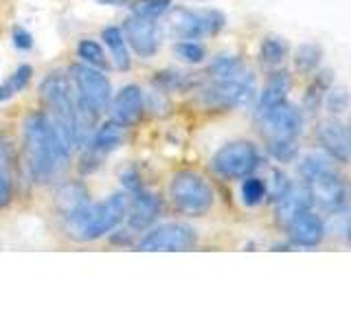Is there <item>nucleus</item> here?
<instances>
[{
  "label": "nucleus",
  "instance_id": "39448f33",
  "mask_svg": "<svg viewBox=\"0 0 351 329\" xmlns=\"http://www.w3.org/2000/svg\"><path fill=\"white\" fill-rule=\"evenodd\" d=\"M169 197L178 213L186 217H200L211 211L215 193L213 186L202 173L193 169H182L173 173L169 182Z\"/></svg>",
  "mask_w": 351,
  "mask_h": 329
},
{
  "label": "nucleus",
  "instance_id": "aec40b11",
  "mask_svg": "<svg viewBox=\"0 0 351 329\" xmlns=\"http://www.w3.org/2000/svg\"><path fill=\"white\" fill-rule=\"evenodd\" d=\"M101 40L108 47L110 55H112V62H114V69L125 73L132 69V58H130V51H128V40L123 36V29L119 27H106L101 31Z\"/></svg>",
  "mask_w": 351,
  "mask_h": 329
},
{
  "label": "nucleus",
  "instance_id": "ddd939ff",
  "mask_svg": "<svg viewBox=\"0 0 351 329\" xmlns=\"http://www.w3.org/2000/svg\"><path fill=\"white\" fill-rule=\"evenodd\" d=\"M285 228H288V237L292 244L301 248H314L325 239V222L316 211H312V206L296 213L285 224Z\"/></svg>",
  "mask_w": 351,
  "mask_h": 329
},
{
  "label": "nucleus",
  "instance_id": "72a5a7b5",
  "mask_svg": "<svg viewBox=\"0 0 351 329\" xmlns=\"http://www.w3.org/2000/svg\"><path fill=\"white\" fill-rule=\"evenodd\" d=\"M347 103H349V95L343 90V88L329 90V108H332V112H343Z\"/></svg>",
  "mask_w": 351,
  "mask_h": 329
},
{
  "label": "nucleus",
  "instance_id": "cd10ccee",
  "mask_svg": "<svg viewBox=\"0 0 351 329\" xmlns=\"http://www.w3.org/2000/svg\"><path fill=\"white\" fill-rule=\"evenodd\" d=\"M171 9V0H132L130 11L141 18H160Z\"/></svg>",
  "mask_w": 351,
  "mask_h": 329
},
{
  "label": "nucleus",
  "instance_id": "0eeeda50",
  "mask_svg": "<svg viewBox=\"0 0 351 329\" xmlns=\"http://www.w3.org/2000/svg\"><path fill=\"white\" fill-rule=\"evenodd\" d=\"M261 164V156L255 143L250 141H233L219 147L211 158V169L215 175L224 180H241L255 173Z\"/></svg>",
  "mask_w": 351,
  "mask_h": 329
},
{
  "label": "nucleus",
  "instance_id": "a878e982",
  "mask_svg": "<svg viewBox=\"0 0 351 329\" xmlns=\"http://www.w3.org/2000/svg\"><path fill=\"white\" fill-rule=\"evenodd\" d=\"M77 58H80L88 66H95V69H99V71L108 69V58H106L104 47L99 42L90 40V38L77 42Z\"/></svg>",
  "mask_w": 351,
  "mask_h": 329
},
{
  "label": "nucleus",
  "instance_id": "4be33fe9",
  "mask_svg": "<svg viewBox=\"0 0 351 329\" xmlns=\"http://www.w3.org/2000/svg\"><path fill=\"white\" fill-rule=\"evenodd\" d=\"M14 200V154L5 138H0V208Z\"/></svg>",
  "mask_w": 351,
  "mask_h": 329
},
{
  "label": "nucleus",
  "instance_id": "9d476101",
  "mask_svg": "<svg viewBox=\"0 0 351 329\" xmlns=\"http://www.w3.org/2000/svg\"><path fill=\"white\" fill-rule=\"evenodd\" d=\"M257 119L261 125V134L266 141H272V138L296 141V136H299L303 130L301 110L288 103V99L268 110H263V112H257Z\"/></svg>",
  "mask_w": 351,
  "mask_h": 329
},
{
  "label": "nucleus",
  "instance_id": "7c9ffc66",
  "mask_svg": "<svg viewBox=\"0 0 351 329\" xmlns=\"http://www.w3.org/2000/svg\"><path fill=\"white\" fill-rule=\"evenodd\" d=\"M266 147L270 151V156L277 158L279 162H290L296 156V141L272 138V141H266Z\"/></svg>",
  "mask_w": 351,
  "mask_h": 329
},
{
  "label": "nucleus",
  "instance_id": "bb28decb",
  "mask_svg": "<svg viewBox=\"0 0 351 329\" xmlns=\"http://www.w3.org/2000/svg\"><path fill=\"white\" fill-rule=\"evenodd\" d=\"M268 197V186L257 175H246L241 178V202L246 206H259Z\"/></svg>",
  "mask_w": 351,
  "mask_h": 329
},
{
  "label": "nucleus",
  "instance_id": "393cba45",
  "mask_svg": "<svg viewBox=\"0 0 351 329\" xmlns=\"http://www.w3.org/2000/svg\"><path fill=\"white\" fill-rule=\"evenodd\" d=\"M285 55H288V42H285L283 38L270 36L261 42L259 58H261V64L268 66V69H277V66H281Z\"/></svg>",
  "mask_w": 351,
  "mask_h": 329
},
{
  "label": "nucleus",
  "instance_id": "c9c22d12",
  "mask_svg": "<svg viewBox=\"0 0 351 329\" xmlns=\"http://www.w3.org/2000/svg\"><path fill=\"white\" fill-rule=\"evenodd\" d=\"M345 233H347V241H349V244H351V219H349V222H347V228H345Z\"/></svg>",
  "mask_w": 351,
  "mask_h": 329
},
{
  "label": "nucleus",
  "instance_id": "7ed1b4c3",
  "mask_svg": "<svg viewBox=\"0 0 351 329\" xmlns=\"http://www.w3.org/2000/svg\"><path fill=\"white\" fill-rule=\"evenodd\" d=\"M303 189L312 204L329 213H338L351 204V182L327 154H307L299 162Z\"/></svg>",
  "mask_w": 351,
  "mask_h": 329
},
{
  "label": "nucleus",
  "instance_id": "423d86ee",
  "mask_svg": "<svg viewBox=\"0 0 351 329\" xmlns=\"http://www.w3.org/2000/svg\"><path fill=\"white\" fill-rule=\"evenodd\" d=\"M255 77L246 69L244 73L228 77V80H208V84L200 90V101L213 110H233L248 106L255 99Z\"/></svg>",
  "mask_w": 351,
  "mask_h": 329
},
{
  "label": "nucleus",
  "instance_id": "2eb2a0df",
  "mask_svg": "<svg viewBox=\"0 0 351 329\" xmlns=\"http://www.w3.org/2000/svg\"><path fill=\"white\" fill-rule=\"evenodd\" d=\"M108 110L117 123L125 125V127L136 125L143 119V112H145V97H143L141 86H136V84L123 86L117 93V97H112Z\"/></svg>",
  "mask_w": 351,
  "mask_h": 329
},
{
  "label": "nucleus",
  "instance_id": "5701e85b",
  "mask_svg": "<svg viewBox=\"0 0 351 329\" xmlns=\"http://www.w3.org/2000/svg\"><path fill=\"white\" fill-rule=\"evenodd\" d=\"M31 77H33V69L29 64H22L18 69L11 73L7 80L0 84V103L9 101V99H14L16 95H20L25 88L31 84Z\"/></svg>",
  "mask_w": 351,
  "mask_h": 329
},
{
  "label": "nucleus",
  "instance_id": "b1692460",
  "mask_svg": "<svg viewBox=\"0 0 351 329\" xmlns=\"http://www.w3.org/2000/svg\"><path fill=\"white\" fill-rule=\"evenodd\" d=\"M246 66L237 55H219L208 66V80H228V77H235L239 73H244Z\"/></svg>",
  "mask_w": 351,
  "mask_h": 329
},
{
  "label": "nucleus",
  "instance_id": "f3484780",
  "mask_svg": "<svg viewBox=\"0 0 351 329\" xmlns=\"http://www.w3.org/2000/svg\"><path fill=\"white\" fill-rule=\"evenodd\" d=\"M55 206H58V213L64 219V224H69L90 206V197H88V191L82 182H64L55 193Z\"/></svg>",
  "mask_w": 351,
  "mask_h": 329
},
{
  "label": "nucleus",
  "instance_id": "9b49d317",
  "mask_svg": "<svg viewBox=\"0 0 351 329\" xmlns=\"http://www.w3.org/2000/svg\"><path fill=\"white\" fill-rule=\"evenodd\" d=\"M195 244H197V235L189 224L169 222L156 228H147V233L138 241V250L180 252V250H193Z\"/></svg>",
  "mask_w": 351,
  "mask_h": 329
},
{
  "label": "nucleus",
  "instance_id": "4468645a",
  "mask_svg": "<svg viewBox=\"0 0 351 329\" xmlns=\"http://www.w3.org/2000/svg\"><path fill=\"white\" fill-rule=\"evenodd\" d=\"M316 138L329 158L351 164V125L340 121H325L318 125Z\"/></svg>",
  "mask_w": 351,
  "mask_h": 329
},
{
  "label": "nucleus",
  "instance_id": "f8f14e48",
  "mask_svg": "<svg viewBox=\"0 0 351 329\" xmlns=\"http://www.w3.org/2000/svg\"><path fill=\"white\" fill-rule=\"evenodd\" d=\"M123 36L128 40V47H132L138 58L147 60L156 55L162 44V27L156 18H141L130 14L123 22Z\"/></svg>",
  "mask_w": 351,
  "mask_h": 329
},
{
  "label": "nucleus",
  "instance_id": "2f4dec72",
  "mask_svg": "<svg viewBox=\"0 0 351 329\" xmlns=\"http://www.w3.org/2000/svg\"><path fill=\"white\" fill-rule=\"evenodd\" d=\"M156 84L160 86L162 93H171V90H182V88L191 84V80L178 71H162L156 75Z\"/></svg>",
  "mask_w": 351,
  "mask_h": 329
},
{
  "label": "nucleus",
  "instance_id": "473e14b6",
  "mask_svg": "<svg viewBox=\"0 0 351 329\" xmlns=\"http://www.w3.org/2000/svg\"><path fill=\"white\" fill-rule=\"evenodd\" d=\"M11 40H14V47L20 49V51H31L33 49V36L31 31L22 29V27H16L11 31Z\"/></svg>",
  "mask_w": 351,
  "mask_h": 329
},
{
  "label": "nucleus",
  "instance_id": "a211bd4d",
  "mask_svg": "<svg viewBox=\"0 0 351 329\" xmlns=\"http://www.w3.org/2000/svg\"><path fill=\"white\" fill-rule=\"evenodd\" d=\"M125 130L128 127L117 123L114 119L106 121V123L101 127H97L90 134V138H88V143H86L88 151L95 154V156H104V154H110V151L119 149L125 143V138H128Z\"/></svg>",
  "mask_w": 351,
  "mask_h": 329
},
{
  "label": "nucleus",
  "instance_id": "412c9836",
  "mask_svg": "<svg viewBox=\"0 0 351 329\" xmlns=\"http://www.w3.org/2000/svg\"><path fill=\"white\" fill-rule=\"evenodd\" d=\"M274 204H277V219L285 226L299 211H303V208H310L312 200H310V195H307L305 189H299V186L292 184L281 197L274 200Z\"/></svg>",
  "mask_w": 351,
  "mask_h": 329
},
{
  "label": "nucleus",
  "instance_id": "f257e3e1",
  "mask_svg": "<svg viewBox=\"0 0 351 329\" xmlns=\"http://www.w3.org/2000/svg\"><path fill=\"white\" fill-rule=\"evenodd\" d=\"M40 97L47 106V117L58 132L62 145L69 151L86 145L95 132L97 114L77 95L71 75L51 73L40 86Z\"/></svg>",
  "mask_w": 351,
  "mask_h": 329
},
{
  "label": "nucleus",
  "instance_id": "dca6fc26",
  "mask_svg": "<svg viewBox=\"0 0 351 329\" xmlns=\"http://www.w3.org/2000/svg\"><path fill=\"white\" fill-rule=\"evenodd\" d=\"M162 202L156 193H149L145 189H138L130 193L128 197V213L125 222L132 230H147L160 217Z\"/></svg>",
  "mask_w": 351,
  "mask_h": 329
},
{
  "label": "nucleus",
  "instance_id": "20e7f679",
  "mask_svg": "<svg viewBox=\"0 0 351 329\" xmlns=\"http://www.w3.org/2000/svg\"><path fill=\"white\" fill-rule=\"evenodd\" d=\"M125 213H128V195L112 193L104 202L88 206L80 217H75L73 222L66 224V230L77 241H95L99 237L112 233L121 222H125Z\"/></svg>",
  "mask_w": 351,
  "mask_h": 329
},
{
  "label": "nucleus",
  "instance_id": "c85d7f7f",
  "mask_svg": "<svg viewBox=\"0 0 351 329\" xmlns=\"http://www.w3.org/2000/svg\"><path fill=\"white\" fill-rule=\"evenodd\" d=\"M173 53L176 58L180 62H186V64H202L204 58H206V49L204 44L195 42V40H180L173 44Z\"/></svg>",
  "mask_w": 351,
  "mask_h": 329
},
{
  "label": "nucleus",
  "instance_id": "6e6552de",
  "mask_svg": "<svg viewBox=\"0 0 351 329\" xmlns=\"http://www.w3.org/2000/svg\"><path fill=\"white\" fill-rule=\"evenodd\" d=\"M226 18L217 9H169V29L180 40H200L217 36L224 29Z\"/></svg>",
  "mask_w": 351,
  "mask_h": 329
},
{
  "label": "nucleus",
  "instance_id": "6ab92c4d",
  "mask_svg": "<svg viewBox=\"0 0 351 329\" xmlns=\"http://www.w3.org/2000/svg\"><path fill=\"white\" fill-rule=\"evenodd\" d=\"M288 93H290V75L285 71H274L268 77L266 86H263V93L257 103V112H263V110L285 101V99H288Z\"/></svg>",
  "mask_w": 351,
  "mask_h": 329
},
{
  "label": "nucleus",
  "instance_id": "1a4fd4ad",
  "mask_svg": "<svg viewBox=\"0 0 351 329\" xmlns=\"http://www.w3.org/2000/svg\"><path fill=\"white\" fill-rule=\"evenodd\" d=\"M71 80L77 95L82 97V101L93 110L99 117L106 112L110 101H112V84L104 75V71L95 69L88 64H75L71 69Z\"/></svg>",
  "mask_w": 351,
  "mask_h": 329
},
{
  "label": "nucleus",
  "instance_id": "f03ea898",
  "mask_svg": "<svg viewBox=\"0 0 351 329\" xmlns=\"http://www.w3.org/2000/svg\"><path fill=\"white\" fill-rule=\"evenodd\" d=\"M25 156L31 175L40 184L55 180L69 162L71 151L62 145L47 112H33L25 121Z\"/></svg>",
  "mask_w": 351,
  "mask_h": 329
},
{
  "label": "nucleus",
  "instance_id": "f704fd0d",
  "mask_svg": "<svg viewBox=\"0 0 351 329\" xmlns=\"http://www.w3.org/2000/svg\"><path fill=\"white\" fill-rule=\"evenodd\" d=\"M99 3H104V5H125L128 0H99Z\"/></svg>",
  "mask_w": 351,
  "mask_h": 329
},
{
  "label": "nucleus",
  "instance_id": "c756f323",
  "mask_svg": "<svg viewBox=\"0 0 351 329\" xmlns=\"http://www.w3.org/2000/svg\"><path fill=\"white\" fill-rule=\"evenodd\" d=\"M296 69L301 73H314L321 64V49L316 44H303V47L296 51Z\"/></svg>",
  "mask_w": 351,
  "mask_h": 329
}]
</instances>
